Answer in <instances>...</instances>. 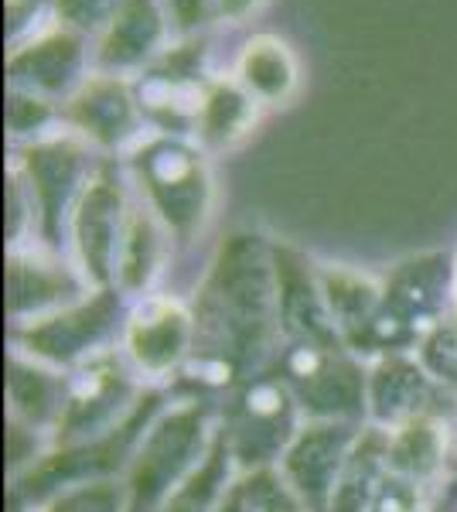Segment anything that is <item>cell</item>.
Returning a JSON list of instances; mask_svg holds the SVG:
<instances>
[{"label":"cell","instance_id":"cell-1","mask_svg":"<svg viewBox=\"0 0 457 512\" xmlns=\"http://www.w3.org/2000/svg\"><path fill=\"white\" fill-rule=\"evenodd\" d=\"M134 168L154 198L157 212L174 229H188L202 219V205L209 195L202 154L181 137L157 134L134 147Z\"/></svg>","mask_w":457,"mask_h":512},{"label":"cell","instance_id":"cell-2","mask_svg":"<svg viewBox=\"0 0 457 512\" xmlns=\"http://www.w3.org/2000/svg\"><path fill=\"white\" fill-rule=\"evenodd\" d=\"M89 76H93V41L62 24L7 52V86L58 106Z\"/></svg>","mask_w":457,"mask_h":512},{"label":"cell","instance_id":"cell-3","mask_svg":"<svg viewBox=\"0 0 457 512\" xmlns=\"http://www.w3.org/2000/svg\"><path fill=\"white\" fill-rule=\"evenodd\" d=\"M62 123L99 147H127L140 144L147 120L140 113L134 79L93 72L62 103Z\"/></svg>","mask_w":457,"mask_h":512},{"label":"cell","instance_id":"cell-4","mask_svg":"<svg viewBox=\"0 0 457 512\" xmlns=\"http://www.w3.org/2000/svg\"><path fill=\"white\" fill-rule=\"evenodd\" d=\"M174 41L161 0H123L110 28L93 41V72L137 79Z\"/></svg>","mask_w":457,"mask_h":512},{"label":"cell","instance_id":"cell-5","mask_svg":"<svg viewBox=\"0 0 457 512\" xmlns=\"http://www.w3.org/2000/svg\"><path fill=\"white\" fill-rule=\"evenodd\" d=\"M232 79L260 106L287 103L297 89V59L290 45L277 35H253L239 48Z\"/></svg>","mask_w":457,"mask_h":512},{"label":"cell","instance_id":"cell-6","mask_svg":"<svg viewBox=\"0 0 457 512\" xmlns=\"http://www.w3.org/2000/svg\"><path fill=\"white\" fill-rule=\"evenodd\" d=\"M256 103L253 96L239 86L236 79H212L209 93H205L202 113H198L195 137L205 147H229L239 137L249 134L256 123Z\"/></svg>","mask_w":457,"mask_h":512},{"label":"cell","instance_id":"cell-7","mask_svg":"<svg viewBox=\"0 0 457 512\" xmlns=\"http://www.w3.org/2000/svg\"><path fill=\"white\" fill-rule=\"evenodd\" d=\"M55 11V21L62 28L76 31L86 41H96L110 28L116 11L123 7V0H48Z\"/></svg>","mask_w":457,"mask_h":512},{"label":"cell","instance_id":"cell-8","mask_svg":"<svg viewBox=\"0 0 457 512\" xmlns=\"http://www.w3.org/2000/svg\"><path fill=\"white\" fill-rule=\"evenodd\" d=\"M62 120V106L35 93L7 86V127L18 137H41L52 123Z\"/></svg>","mask_w":457,"mask_h":512},{"label":"cell","instance_id":"cell-9","mask_svg":"<svg viewBox=\"0 0 457 512\" xmlns=\"http://www.w3.org/2000/svg\"><path fill=\"white\" fill-rule=\"evenodd\" d=\"M161 7H164V14H168L174 41L209 35L212 24L222 21L219 0H161Z\"/></svg>","mask_w":457,"mask_h":512},{"label":"cell","instance_id":"cell-10","mask_svg":"<svg viewBox=\"0 0 457 512\" xmlns=\"http://www.w3.org/2000/svg\"><path fill=\"white\" fill-rule=\"evenodd\" d=\"M260 4L263 0H219V14L226 24H239V21H246Z\"/></svg>","mask_w":457,"mask_h":512}]
</instances>
